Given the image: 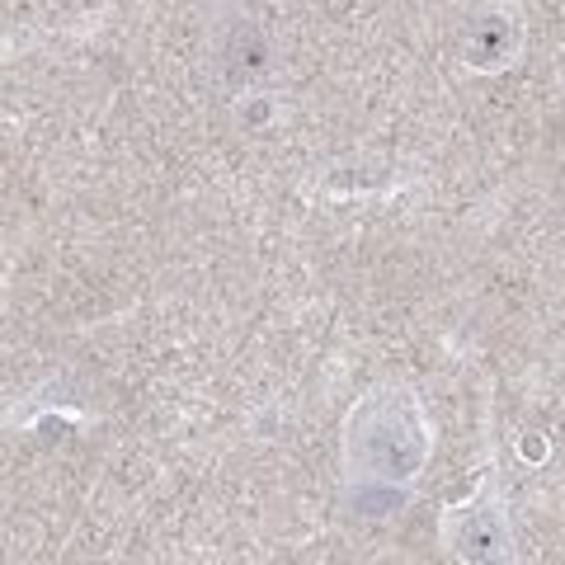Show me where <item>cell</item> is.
I'll return each instance as SVG.
<instances>
[{"mask_svg": "<svg viewBox=\"0 0 565 565\" xmlns=\"http://www.w3.org/2000/svg\"><path fill=\"white\" fill-rule=\"evenodd\" d=\"M519 52V20L504 10L494 14H476V20L467 24V62L481 66V71H494L504 62H514Z\"/></svg>", "mask_w": 565, "mask_h": 565, "instance_id": "6da1fadb", "label": "cell"}, {"mask_svg": "<svg viewBox=\"0 0 565 565\" xmlns=\"http://www.w3.org/2000/svg\"><path fill=\"white\" fill-rule=\"evenodd\" d=\"M264 66H269V47H264L259 29L255 24H241L232 33V43H226V76L241 85V81H255Z\"/></svg>", "mask_w": 565, "mask_h": 565, "instance_id": "7a4b0ae2", "label": "cell"}]
</instances>
